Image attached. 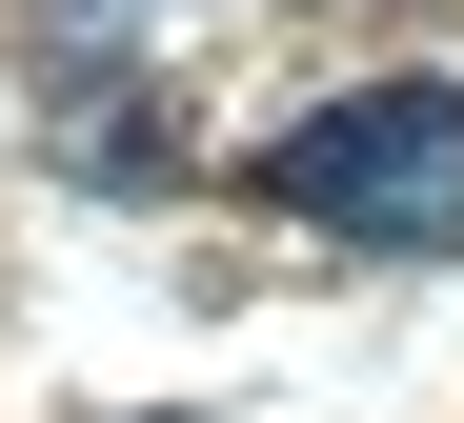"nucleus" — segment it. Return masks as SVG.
<instances>
[{"instance_id":"nucleus-1","label":"nucleus","mask_w":464,"mask_h":423,"mask_svg":"<svg viewBox=\"0 0 464 423\" xmlns=\"http://www.w3.org/2000/svg\"><path fill=\"white\" fill-rule=\"evenodd\" d=\"M263 202L363 263H464V81H343L263 141Z\"/></svg>"},{"instance_id":"nucleus-2","label":"nucleus","mask_w":464,"mask_h":423,"mask_svg":"<svg viewBox=\"0 0 464 423\" xmlns=\"http://www.w3.org/2000/svg\"><path fill=\"white\" fill-rule=\"evenodd\" d=\"M61 161H82L102 202H162L182 182V121L141 101V81H61Z\"/></svg>"}]
</instances>
